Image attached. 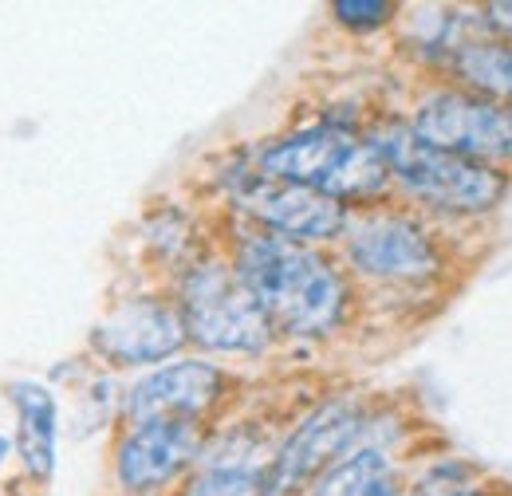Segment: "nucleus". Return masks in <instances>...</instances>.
I'll list each match as a JSON object with an SVG mask.
<instances>
[{
  "label": "nucleus",
  "mask_w": 512,
  "mask_h": 496,
  "mask_svg": "<svg viewBox=\"0 0 512 496\" xmlns=\"http://www.w3.org/2000/svg\"><path fill=\"white\" fill-rule=\"evenodd\" d=\"M233 272L253 292L272 331L327 335L347 311V284L316 248L276 233H249L237 241Z\"/></svg>",
  "instance_id": "nucleus-1"
},
{
  "label": "nucleus",
  "mask_w": 512,
  "mask_h": 496,
  "mask_svg": "<svg viewBox=\"0 0 512 496\" xmlns=\"http://www.w3.org/2000/svg\"><path fill=\"white\" fill-rule=\"evenodd\" d=\"M256 166L264 178L320 189L335 201L375 197L390 182L383 154L367 138L335 123L304 126V130H292V134L268 142L260 150Z\"/></svg>",
  "instance_id": "nucleus-2"
},
{
  "label": "nucleus",
  "mask_w": 512,
  "mask_h": 496,
  "mask_svg": "<svg viewBox=\"0 0 512 496\" xmlns=\"http://www.w3.org/2000/svg\"><path fill=\"white\" fill-rule=\"evenodd\" d=\"M367 142L383 154L390 182H398L414 201L430 209L485 213L505 197V174L497 166L426 146L422 138H414L410 126H383L367 134Z\"/></svg>",
  "instance_id": "nucleus-3"
},
{
  "label": "nucleus",
  "mask_w": 512,
  "mask_h": 496,
  "mask_svg": "<svg viewBox=\"0 0 512 496\" xmlns=\"http://www.w3.org/2000/svg\"><path fill=\"white\" fill-rule=\"evenodd\" d=\"M178 311L186 335L205 351H264L272 343V323L229 264H197L182 276Z\"/></svg>",
  "instance_id": "nucleus-4"
},
{
  "label": "nucleus",
  "mask_w": 512,
  "mask_h": 496,
  "mask_svg": "<svg viewBox=\"0 0 512 496\" xmlns=\"http://www.w3.org/2000/svg\"><path fill=\"white\" fill-rule=\"evenodd\" d=\"M410 130L426 146L485 166L512 158V107L469 91H438L422 99L410 119Z\"/></svg>",
  "instance_id": "nucleus-5"
},
{
  "label": "nucleus",
  "mask_w": 512,
  "mask_h": 496,
  "mask_svg": "<svg viewBox=\"0 0 512 496\" xmlns=\"http://www.w3.org/2000/svg\"><path fill=\"white\" fill-rule=\"evenodd\" d=\"M186 319L178 304L158 296H134L107 311L91 327V351L111 367H150L166 363L186 343Z\"/></svg>",
  "instance_id": "nucleus-6"
},
{
  "label": "nucleus",
  "mask_w": 512,
  "mask_h": 496,
  "mask_svg": "<svg viewBox=\"0 0 512 496\" xmlns=\"http://www.w3.org/2000/svg\"><path fill=\"white\" fill-rule=\"evenodd\" d=\"M359 434H363V410L355 402H339V398L323 402L280 449L272 473L264 477V496H288L304 489L308 481H320L327 469L351 457V445L359 441Z\"/></svg>",
  "instance_id": "nucleus-7"
},
{
  "label": "nucleus",
  "mask_w": 512,
  "mask_h": 496,
  "mask_svg": "<svg viewBox=\"0 0 512 496\" xmlns=\"http://www.w3.org/2000/svg\"><path fill=\"white\" fill-rule=\"evenodd\" d=\"M347 260L371 280H426L438 272V248L402 213H363L347 229Z\"/></svg>",
  "instance_id": "nucleus-8"
},
{
  "label": "nucleus",
  "mask_w": 512,
  "mask_h": 496,
  "mask_svg": "<svg viewBox=\"0 0 512 496\" xmlns=\"http://www.w3.org/2000/svg\"><path fill=\"white\" fill-rule=\"evenodd\" d=\"M241 209L253 217L256 225H264V233H276V237L296 241V245L331 241L347 229V205L343 201L327 197L320 189L264 178V174L245 182Z\"/></svg>",
  "instance_id": "nucleus-9"
},
{
  "label": "nucleus",
  "mask_w": 512,
  "mask_h": 496,
  "mask_svg": "<svg viewBox=\"0 0 512 496\" xmlns=\"http://www.w3.org/2000/svg\"><path fill=\"white\" fill-rule=\"evenodd\" d=\"M225 394V374L201 359H178L158 371L142 374L127 394L123 418L127 426L142 422H162V418H182L201 422Z\"/></svg>",
  "instance_id": "nucleus-10"
},
{
  "label": "nucleus",
  "mask_w": 512,
  "mask_h": 496,
  "mask_svg": "<svg viewBox=\"0 0 512 496\" xmlns=\"http://www.w3.org/2000/svg\"><path fill=\"white\" fill-rule=\"evenodd\" d=\"M201 453V422L162 418L127 426L115 445V477L127 493H154L170 485L193 457Z\"/></svg>",
  "instance_id": "nucleus-11"
},
{
  "label": "nucleus",
  "mask_w": 512,
  "mask_h": 496,
  "mask_svg": "<svg viewBox=\"0 0 512 496\" xmlns=\"http://www.w3.org/2000/svg\"><path fill=\"white\" fill-rule=\"evenodd\" d=\"M8 402L16 410V457L28 477L48 485L56 473V441H60V406L44 382L16 378L8 382Z\"/></svg>",
  "instance_id": "nucleus-12"
},
{
  "label": "nucleus",
  "mask_w": 512,
  "mask_h": 496,
  "mask_svg": "<svg viewBox=\"0 0 512 496\" xmlns=\"http://www.w3.org/2000/svg\"><path fill=\"white\" fill-rule=\"evenodd\" d=\"M449 60L457 79L469 87V95L512 103V44L505 40H465L449 48Z\"/></svg>",
  "instance_id": "nucleus-13"
},
{
  "label": "nucleus",
  "mask_w": 512,
  "mask_h": 496,
  "mask_svg": "<svg viewBox=\"0 0 512 496\" xmlns=\"http://www.w3.org/2000/svg\"><path fill=\"white\" fill-rule=\"evenodd\" d=\"M312 496H402V485L379 449H359L327 469Z\"/></svg>",
  "instance_id": "nucleus-14"
},
{
  "label": "nucleus",
  "mask_w": 512,
  "mask_h": 496,
  "mask_svg": "<svg viewBox=\"0 0 512 496\" xmlns=\"http://www.w3.org/2000/svg\"><path fill=\"white\" fill-rule=\"evenodd\" d=\"M182 496H264V473L253 465L221 461V465L201 469Z\"/></svg>",
  "instance_id": "nucleus-15"
},
{
  "label": "nucleus",
  "mask_w": 512,
  "mask_h": 496,
  "mask_svg": "<svg viewBox=\"0 0 512 496\" xmlns=\"http://www.w3.org/2000/svg\"><path fill=\"white\" fill-rule=\"evenodd\" d=\"M394 4L390 0H335L331 4V16L343 24V28H355V32H371V28H383L386 20H394Z\"/></svg>",
  "instance_id": "nucleus-16"
},
{
  "label": "nucleus",
  "mask_w": 512,
  "mask_h": 496,
  "mask_svg": "<svg viewBox=\"0 0 512 496\" xmlns=\"http://www.w3.org/2000/svg\"><path fill=\"white\" fill-rule=\"evenodd\" d=\"M469 465L465 461H442V465H434L418 485H414V493L410 496H453L461 493V489H469Z\"/></svg>",
  "instance_id": "nucleus-17"
},
{
  "label": "nucleus",
  "mask_w": 512,
  "mask_h": 496,
  "mask_svg": "<svg viewBox=\"0 0 512 496\" xmlns=\"http://www.w3.org/2000/svg\"><path fill=\"white\" fill-rule=\"evenodd\" d=\"M489 24L501 28V32H512V0H501V4H489Z\"/></svg>",
  "instance_id": "nucleus-18"
},
{
  "label": "nucleus",
  "mask_w": 512,
  "mask_h": 496,
  "mask_svg": "<svg viewBox=\"0 0 512 496\" xmlns=\"http://www.w3.org/2000/svg\"><path fill=\"white\" fill-rule=\"evenodd\" d=\"M453 496H493V493H485V489H477V485H469V489H461V493H453Z\"/></svg>",
  "instance_id": "nucleus-19"
},
{
  "label": "nucleus",
  "mask_w": 512,
  "mask_h": 496,
  "mask_svg": "<svg viewBox=\"0 0 512 496\" xmlns=\"http://www.w3.org/2000/svg\"><path fill=\"white\" fill-rule=\"evenodd\" d=\"M8 449H12V445H8V437L0 434V465H4V457H8Z\"/></svg>",
  "instance_id": "nucleus-20"
}]
</instances>
